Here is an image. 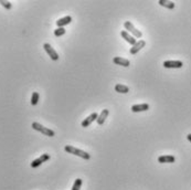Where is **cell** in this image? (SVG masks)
<instances>
[{
  "mask_svg": "<svg viewBox=\"0 0 191 190\" xmlns=\"http://www.w3.org/2000/svg\"><path fill=\"white\" fill-rule=\"evenodd\" d=\"M187 138H188V140L191 143V134H188V135H187Z\"/></svg>",
  "mask_w": 191,
  "mask_h": 190,
  "instance_id": "21",
  "label": "cell"
},
{
  "mask_svg": "<svg viewBox=\"0 0 191 190\" xmlns=\"http://www.w3.org/2000/svg\"><path fill=\"white\" fill-rule=\"evenodd\" d=\"M145 46H146V42H145L144 40H139V41H137V42H136L135 46H133V48H131L129 52H131V55H134V54L138 53L139 51H140Z\"/></svg>",
  "mask_w": 191,
  "mask_h": 190,
  "instance_id": "6",
  "label": "cell"
},
{
  "mask_svg": "<svg viewBox=\"0 0 191 190\" xmlns=\"http://www.w3.org/2000/svg\"><path fill=\"white\" fill-rule=\"evenodd\" d=\"M39 93L38 92H33L32 93V97H31V104L32 105H37L39 102Z\"/></svg>",
  "mask_w": 191,
  "mask_h": 190,
  "instance_id": "18",
  "label": "cell"
},
{
  "mask_svg": "<svg viewBox=\"0 0 191 190\" xmlns=\"http://www.w3.org/2000/svg\"><path fill=\"white\" fill-rule=\"evenodd\" d=\"M0 5L2 6L3 8H6L7 10H10L11 8H12V5H11V2H9V1H6V0H0Z\"/></svg>",
  "mask_w": 191,
  "mask_h": 190,
  "instance_id": "19",
  "label": "cell"
},
{
  "mask_svg": "<svg viewBox=\"0 0 191 190\" xmlns=\"http://www.w3.org/2000/svg\"><path fill=\"white\" fill-rule=\"evenodd\" d=\"M149 109V104L144 103V104H136L131 106V112L134 113H139V112H145Z\"/></svg>",
  "mask_w": 191,
  "mask_h": 190,
  "instance_id": "9",
  "label": "cell"
},
{
  "mask_svg": "<svg viewBox=\"0 0 191 190\" xmlns=\"http://www.w3.org/2000/svg\"><path fill=\"white\" fill-rule=\"evenodd\" d=\"M63 34H65V29L64 28H58L54 30V36L56 37H61Z\"/></svg>",
  "mask_w": 191,
  "mask_h": 190,
  "instance_id": "20",
  "label": "cell"
},
{
  "mask_svg": "<svg viewBox=\"0 0 191 190\" xmlns=\"http://www.w3.org/2000/svg\"><path fill=\"white\" fill-rule=\"evenodd\" d=\"M43 48H44L45 52L50 55V58L52 59L53 61H58L59 60V54L56 53V51L54 50V49H53L52 46L49 44V43H44V44H43Z\"/></svg>",
  "mask_w": 191,
  "mask_h": 190,
  "instance_id": "5",
  "label": "cell"
},
{
  "mask_svg": "<svg viewBox=\"0 0 191 190\" xmlns=\"http://www.w3.org/2000/svg\"><path fill=\"white\" fill-rule=\"evenodd\" d=\"M121 36L123 37V38L125 39V40L127 41V42H128V43H131V46H135V44H136V42H137V41H136V39L134 38L133 36H131V34H129V33L127 32V31H126V30L121 31Z\"/></svg>",
  "mask_w": 191,
  "mask_h": 190,
  "instance_id": "12",
  "label": "cell"
},
{
  "mask_svg": "<svg viewBox=\"0 0 191 190\" xmlns=\"http://www.w3.org/2000/svg\"><path fill=\"white\" fill-rule=\"evenodd\" d=\"M124 27H125V29L126 30H128L129 32L131 33L134 36V38H137V39H140L141 38V36H143V33L140 32L139 30H137V29L135 28L133 25V23L131 22V21H126L125 23H124Z\"/></svg>",
  "mask_w": 191,
  "mask_h": 190,
  "instance_id": "3",
  "label": "cell"
},
{
  "mask_svg": "<svg viewBox=\"0 0 191 190\" xmlns=\"http://www.w3.org/2000/svg\"><path fill=\"white\" fill-rule=\"evenodd\" d=\"M64 150L69 154H72V155H75V156H78V157L83 158V159H86L88 160L91 158L90 154H87L86 152H83V150L78 149V148H75L73 146H71V145H66L65 147H64Z\"/></svg>",
  "mask_w": 191,
  "mask_h": 190,
  "instance_id": "1",
  "label": "cell"
},
{
  "mask_svg": "<svg viewBox=\"0 0 191 190\" xmlns=\"http://www.w3.org/2000/svg\"><path fill=\"white\" fill-rule=\"evenodd\" d=\"M158 3L162 7L167 8V9H174L175 8V2L172 1H166V0H159Z\"/></svg>",
  "mask_w": 191,
  "mask_h": 190,
  "instance_id": "16",
  "label": "cell"
},
{
  "mask_svg": "<svg viewBox=\"0 0 191 190\" xmlns=\"http://www.w3.org/2000/svg\"><path fill=\"white\" fill-rule=\"evenodd\" d=\"M115 91L118 92V93H123L126 94L129 92V87L126 85H123V84H116L115 85Z\"/></svg>",
  "mask_w": 191,
  "mask_h": 190,
  "instance_id": "15",
  "label": "cell"
},
{
  "mask_svg": "<svg viewBox=\"0 0 191 190\" xmlns=\"http://www.w3.org/2000/svg\"><path fill=\"white\" fill-rule=\"evenodd\" d=\"M71 22H72V17H71V15H66L64 18L59 19V20L56 21V25H58L59 28H63L64 25L70 24Z\"/></svg>",
  "mask_w": 191,
  "mask_h": 190,
  "instance_id": "13",
  "label": "cell"
},
{
  "mask_svg": "<svg viewBox=\"0 0 191 190\" xmlns=\"http://www.w3.org/2000/svg\"><path fill=\"white\" fill-rule=\"evenodd\" d=\"M97 118H98V114H97V113H92L90 116H87L85 119H84L81 125H82V127H87V126H90V125L92 124L94 121H97Z\"/></svg>",
  "mask_w": 191,
  "mask_h": 190,
  "instance_id": "7",
  "label": "cell"
},
{
  "mask_svg": "<svg viewBox=\"0 0 191 190\" xmlns=\"http://www.w3.org/2000/svg\"><path fill=\"white\" fill-rule=\"evenodd\" d=\"M49 159H50V155H49V154H43V155H41L40 157L37 158V159H34L32 162H31V167H32V168L39 167V166L42 165L43 162L48 161Z\"/></svg>",
  "mask_w": 191,
  "mask_h": 190,
  "instance_id": "4",
  "label": "cell"
},
{
  "mask_svg": "<svg viewBox=\"0 0 191 190\" xmlns=\"http://www.w3.org/2000/svg\"><path fill=\"white\" fill-rule=\"evenodd\" d=\"M32 128L34 129V130H38V132L42 133V134H44L45 136H49V137H53L54 135H56V133L53 132L52 129L48 128V127H44L42 126V125L40 124V123H32Z\"/></svg>",
  "mask_w": 191,
  "mask_h": 190,
  "instance_id": "2",
  "label": "cell"
},
{
  "mask_svg": "<svg viewBox=\"0 0 191 190\" xmlns=\"http://www.w3.org/2000/svg\"><path fill=\"white\" fill-rule=\"evenodd\" d=\"M81 186H82V179L78 178V179H75V181H74L73 186H72V189L71 190H80Z\"/></svg>",
  "mask_w": 191,
  "mask_h": 190,
  "instance_id": "17",
  "label": "cell"
},
{
  "mask_svg": "<svg viewBox=\"0 0 191 190\" xmlns=\"http://www.w3.org/2000/svg\"><path fill=\"white\" fill-rule=\"evenodd\" d=\"M113 62H114V63H115V64H117V65L125 66V68L129 66V64H131L129 60H127V59L122 58V56H115V58L113 59Z\"/></svg>",
  "mask_w": 191,
  "mask_h": 190,
  "instance_id": "10",
  "label": "cell"
},
{
  "mask_svg": "<svg viewBox=\"0 0 191 190\" xmlns=\"http://www.w3.org/2000/svg\"><path fill=\"white\" fill-rule=\"evenodd\" d=\"M158 161L160 162V164H166V162L171 164V162L176 161V157H175V156H171V155H163V156H160V157L158 158Z\"/></svg>",
  "mask_w": 191,
  "mask_h": 190,
  "instance_id": "11",
  "label": "cell"
},
{
  "mask_svg": "<svg viewBox=\"0 0 191 190\" xmlns=\"http://www.w3.org/2000/svg\"><path fill=\"white\" fill-rule=\"evenodd\" d=\"M182 62L181 61H165L163 66L166 68H182Z\"/></svg>",
  "mask_w": 191,
  "mask_h": 190,
  "instance_id": "8",
  "label": "cell"
},
{
  "mask_svg": "<svg viewBox=\"0 0 191 190\" xmlns=\"http://www.w3.org/2000/svg\"><path fill=\"white\" fill-rule=\"evenodd\" d=\"M108 114H109V111L108 109H103L102 111V113L100 115H98V118H97V124L98 125H103L104 124V122H105V119L107 118V116H108Z\"/></svg>",
  "mask_w": 191,
  "mask_h": 190,
  "instance_id": "14",
  "label": "cell"
}]
</instances>
